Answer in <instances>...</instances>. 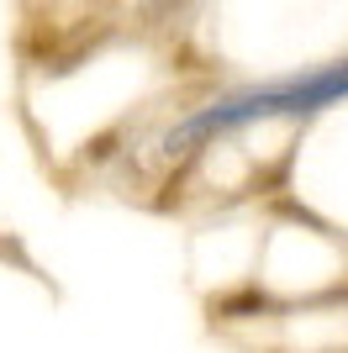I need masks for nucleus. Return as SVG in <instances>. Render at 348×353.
<instances>
[{"mask_svg": "<svg viewBox=\"0 0 348 353\" xmlns=\"http://www.w3.org/2000/svg\"><path fill=\"white\" fill-rule=\"evenodd\" d=\"M348 101V59L343 63H322V69H296L280 74V79H264V85H243L227 90L217 101H206L195 117L180 121V132H169V153H190V148H206L211 132H238V127H259V121H290V117H311L322 105Z\"/></svg>", "mask_w": 348, "mask_h": 353, "instance_id": "f257e3e1", "label": "nucleus"}]
</instances>
